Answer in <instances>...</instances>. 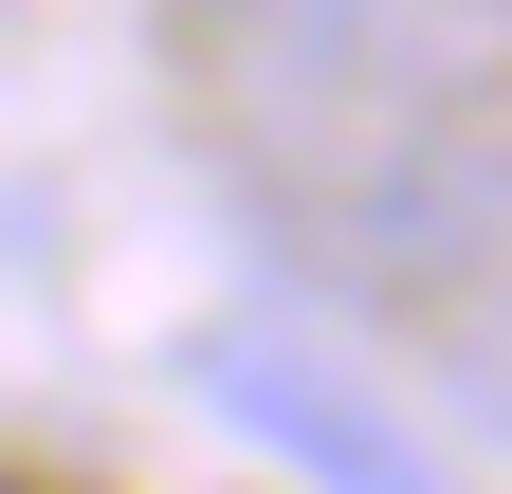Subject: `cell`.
I'll use <instances>...</instances> for the list:
<instances>
[{"instance_id": "1", "label": "cell", "mask_w": 512, "mask_h": 494, "mask_svg": "<svg viewBox=\"0 0 512 494\" xmlns=\"http://www.w3.org/2000/svg\"><path fill=\"white\" fill-rule=\"evenodd\" d=\"M256 183H311L403 129H476L512 92V0H183Z\"/></svg>"}, {"instance_id": "2", "label": "cell", "mask_w": 512, "mask_h": 494, "mask_svg": "<svg viewBox=\"0 0 512 494\" xmlns=\"http://www.w3.org/2000/svg\"><path fill=\"white\" fill-rule=\"evenodd\" d=\"M275 238H293L311 275H348V293L458 312V293H494V275H512V129L476 110V129H403V147H348V165L275 183Z\"/></svg>"}, {"instance_id": "3", "label": "cell", "mask_w": 512, "mask_h": 494, "mask_svg": "<svg viewBox=\"0 0 512 494\" xmlns=\"http://www.w3.org/2000/svg\"><path fill=\"white\" fill-rule=\"evenodd\" d=\"M183 385H202V421H238L256 458H293L311 494H439L421 421L384 403L348 348H311V330H202V348H183Z\"/></svg>"}, {"instance_id": "4", "label": "cell", "mask_w": 512, "mask_h": 494, "mask_svg": "<svg viewBox=\"0 0 512 494\" xmlns=\"http://www.w3.org/2000/svg\"><path fill=\"white\" fill-rule=\"evenodd\" d=\"M458 385L494 403V440H512V348H458Z\"/></svg>"}]
</instances>
